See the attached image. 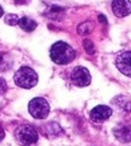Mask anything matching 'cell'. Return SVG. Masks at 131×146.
Wrapping results in <instances>:
<instances>
[{
  "instance_id": "12",
  "label": "cell",
  "mask_w": 131,
  "mask_h": 146,
  "mask_svg": "<svg viewBox=\"0 0 131 146\" xmlns=\"http://www.w3.org/2000/svg\"><path fill=\"white\" fill-rule=\"evenodd\" d=\"M93 31V25L91 22H83L78 26V33L80 35H88Z\"/></svg>"
},
{
  "instance_id": "13",
  "label": "cell",
  "mask_w": 131,
  "mask_h": 146,
  "mask_svg": "<svg viewBox=\"0 0 131 146\" xmlns=\"http://www.w3.org/2000/svg\"><path fill=\"white\" fill-rule=\"evenodd\" d=\"M20 20L21 18L17 16V15H13V13H9V15H5V18H4V21H5V23L9 25V26H16L20 23Z\"/></svg>"
},
{
  "instance_id": "5",
  "label": "cell",
  "mask_w": 131,
  "mask_h": 146,
  "mask_svg": "<svg viewBox=\"0 0 131 146\" xmlns=\"http://www.w3.org/2000/svg\"><path fill=\"white\" fill-rule=\"evenodd\" d=\"M70 80L75 86L83 88V86H88L91 83V74H90L88 68L83 66H76L70 73Z\"/></svg>"
},
{
  "instance_id": "8",
  "label": "cell",
  "mask_w": 131,
  "mask_h": 146,
  "mask_svg": "<svg viewBox=\"0 0 131 146\" xmlns=\"http://www.w3.org/2000/svg\"><path fill=\"white\" fill-rule=\"evenodd\" d=\"M112 116V108L106 106V105H98V106L93 107L90 112V118L93 122H103L107 121L108 118Z\"/></svg>"
},
{
  "instance_id": "18",
  "label": "cell",
  "mask_w": 131,
  "mask_h": 146,
  "mask_svg": "<svg viewBox=\"0 0 131 146\" xmlns=\"http://www.w3.org/2000/svg\"><path fill=\"white\" fill-rule=\"evenodd\" d=\"M30 0H15L16 4H18V5H26V4H28Z\"/></svg>"
},
{
  "instance_id": "9",
  "label": "cell",
  "mask_w": 131,
  "mask_h": 146,
  "mask_svg": "<svg viewBox=\"0 0 131 146\" xmlns=\"http://www.w3.org/2000/svg\"><path fill=\"white\" fill-rule=\"evenodd\" d=\"M114 135L121 143H130L131 141V124L120 123L114 128Z\"/></svg>"
},
{
  "instance_id": "2",
  "label": "cell",
  "mask_w": 131,
  "mask_h": 146,
  "mask_svg": "<svg viewBox=\"0 0 131 146\" xmlns=\"http://www.w3.org/2000/svg\"><path fill=\"white\" fill-rule=\"evenodd\" d=\"M38 73L33 68L23 66L17 70L13 76V82L17 86L22 89H32L38 84Z\"/></svg>"
},
{
  "instance_id": "11",
  "label": "cell",
  "mask_w": 131,
  "mask_h": 146,
  "mask_svg": "<svg viewBox=\"0 0 131 146\" xmlns=\"http://www.w3.org/2000/svg\"><path fill=\"white\" fill-rule=\"evenodd\" d=\"M18 26L26 32H33L35 28H37L38 25H37V22H35L34 20H32V18L24 16V17H21Z\"/></svg>"
},
{
  "instance_id": "19",
  "label": "cell",
  "mask_w": 131,
  "mask_h": 146,
  "mask_svg": "<svg viewBox=\"0 0 131 146\" xmlns=\"http://www.w3.org/2000/svg\"><path fill=\"white\" fill-rule=\"evenodd\" d=\"M4 136H5V131H4V129H3L1 127H0V141L4 139Z\"/></svg>"
},
{
  "instance_id": "10",
  "label": "cell",
  "mask_w": 131,
  "mask_h": 146,
  "mask_svg": "<svg viewBox=\"0 0 131 146\" xmlns=\"http://www.w3.org/2000/svg\"><path fill=\"white\" fill-rule=\"evenodd\" d=\"M113 104L117 105L118 107H120L121 110H124L126 112L131 111V101L128 96H124V95H118L117 98L113 99Z\"/></svg>"
},
{
  "instance_id": "1",
  "label": "cell",
  "mask_w": 131,
  "mask_h": 146,
  "mask_svg": "<svg viewBox=\"0 0 131 146\" xmlns=\"http://www.w3.org/2000/svg\"><path fill=\"white\" fill-rule=\"evenodd\" d=\"M50 57L57 65H68L75 58V50L65 42H56L50 49Z\"/></svg>"
},
{
  "instance_id": "4",
  "label": "cell",
  "mask_w": 131,
  "mask_h": 146,
  "mask_svg": "<svg viewBox=\"0 0 131 146\" xmlns=\"http://www.w3.org/2000/svg\"><path fill=\"white\" fill-rule=\"evenodd\" d=\"M28 111L32 117L37 119H45L50 112V105L43 98H35L28 105Z\"/></svg>"
},
{
  "instance_id": "21",
  "label": "cell",
  "mask_w": 131,
  "mask_h": 146,
  "mask_svg": "<svg viewBox=\"0 0 131 146\" xmlns=\"http://www.w3.org/2000/svg\"><path fill=\"white\" fill-rule=\"evenodd\" d=\"M1 61H3V55L0 54V63H1Z\"/></svg>"
},
{
  "instance_id": "7",
  "label": "cell",
  "mask_w": 131,
  "mask_h": 146,
  "mask_svg": "<svg viewBox=\"0 0 131 146\" xmlns=\"http://www.w3.org/2000/svg\"><path fill=\"white\" fill-rule=\"evenodd\" d=\"M112 11L117 17H126L131 13V1L130 0H113Z\"/></svg>"
},
{
  "instance_id": "14",
  "label": "cell",
  "mask_w": 131,
  "mask_h": 146,
  "mask_svg": "<svg viewBox=\"0 0 131 146\" xmlns=\"http://www.w3.org/2000/svg\"><path fill=\"white\" fill-rule=\"evenodd\" d=\"M83 45H84L85 51H86L89 55H93L95 54V45H93V43L91 42V40L85 39L83 42Z\"/></svg>"
},
{
  "instance_id": "16",
  "label": "cell",
  "mask_w": 131,
  "mask_h": 146,
  "mask_svg": "<svg viewBox=\"0 0 131 146\" xmlns=\"http://www.w3.org/2000/svg\"><path fill=\"white\" fill-rule=\"evenodd\" d=\"M7 89V86L5 85V82H4L3 79H0V94L3 93V91H5Z\"/></svg>"
},
{
  "instance_id": "3",
  "label": "cell",
  "mask_w": 131,
  "mask_h": 146,
  "mask_svg": "<svg viewBox=\"0 0 131 146\" xmlns=\"http://www.w3.org/2000/svg\"><path fill=\"white\" fill-rule=\"evenodd\" d=\"M16 141L21 146H30L38 140V131L29 124H22L15 131Z\"/></svg>"
},
{
  "instance_id": "17",
  "label": "cell",
  "mask_w": 131,
  "mask_h": 146,
  "mask_svg": "<svg viewBox=\"0 0 131 146\" xmlns=\"http://www.w3.org/2000/svg\"><path fill=\"white\" fill-rule=\"evenodd\" d=\"M98 20H100L101 23L107 25V18H106V16H105V15H98Z\"/></svg>"
},
{
  "instance_id": "15",
  "label": "cell",
  "mask_w": 131,
  "mask_h": 146,
  "mask_svg": "<svg viewBox=\"0 0 131 146\" xmlns=\"http://www.w3.org/2000/svg\"><path fill=\"white\" fill-rule=\"evenodd\" d=\"M65 12V9L63 7H60V6H51L50 9H49V11H47V16L49 17H52V15H62V13Z\"/></svg>"
},
{
  "instance_id": "20",
  "label": "cell",
  "mask_w": 131,
  "mask_h": 146,
  "mask_svg": "<svg viewBox=\"0 0 131 146\" xmlns=\"http://www.w3.org/2000/svg\"><path fill=\"white\" fill-rule=\"evenodd\" d=\"M3 15H4V10H3V7L0 6V17H1Z\"/></svg>"
},
{
  "instance_id": "6",
  "label": "cell",
  "mask_w": 131,
  "mask_h": 146,
  "mask_svg": "<svg viewBox=\"0 0 131 146\" xmlns=\"http://www.w3.org/2000/svg\"><path fill=\"white\" fill-rule=\"evenodd\" d=\"M115 66L120 73L131 78V51H123L117 55Z\"/></svg>"
}]
</instances>
